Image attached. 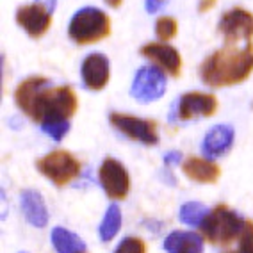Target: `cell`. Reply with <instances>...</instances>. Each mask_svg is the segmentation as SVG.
<instances>
[{"label":"cell","instance_id":"cell-1","mask_svg":"<svg viewBox=\"0 0 253 253\" xmlns=\"http://www.w3.org/2000/svg\"><path fill=\"white\" fill-rule=\"evenodd\" d=\"M16 105L40 125L70 122L77 113L79 100L70 86L52 87L46 77H29L14 91Z\"/></svg>","mask_w":253,"mask_h":253},{"label":"cell","instance_id":"cell-2","mask_svg":"<svg viewBox=\"0 0 253 253\" xmlns=\"http://www.w3.org/2000/svg\"><path fill=\"white\" fill-rule=\"evenodd\" d=\"M253 72V45L226 43L216 50L200 66V77L211 87H226L241 84Z\"/></svg>","mask_w":253,"mask_h":253},{"label":"cell","instance_id":"cell-3","mask_svg":"<svg viewBox=\"0 0 253 253\" xmlns=\"http://www.w3.org/2000/svg\"><path fill=\"white\" fill-rule=\"evenodd\" d=\"M111 32V20L104 11L96 7H82L73 14L70 22V40L77 45H91L98 43Z\"/></svg>","mask_w":253,"mask_h":253},{"label":"cell","instance_id":"cell-4","mask_svg":"<svg viewBox=\"0 0 253 253\" xmlns=\"http://www.w3.org/2000/svg\"><path fill=\"white\" fill-rule=\"evenodd\" d=\"M244 225L246 221L237 212L230 211L226 205H217L216 209L209 211L207 217L204 219L200 228L209 243L225 246L243 234Z\"/></svg>","mask_w":253,"mask_h":253},{"label":"cell","instance_id":"cell-5","mask_svg":"<svg viewBox=\"0 0 253 253\" xmlns=\"http://www.w3.org/2000/svg\"><path fill=\"white\" fill-rule=\"evenodd\" d=\"M36 168L41 175L46 176L50 182H54L57 187L66 185L73 178H77L81 173V163L64 150H54L46 154L38 161Z\"/></svg>","mask_w":253,"mask_h":253},{"label":"cell","instance_id":"cell-6","mask_svg":"<svg viewBox=\"0 0 253 253\" xmlns=\"http://www.w3.org/2000/svg\"><path fill=\"white\" fill-rule=\"evenodd\" d=\"M109 122L114 128L125 134L128 139L139 141V143L148 146L159 143L157 125L152 120H143V118H136L123 113H111Z\"/></svg>","mask_w":253,"mask_h":253},{"label":"cell","instance_id":"cell-7","mask_svg":"<svg viewBox=\"0 0 253 253\" xmlns=\"http://www.w3.org/2000/svg\"><path fill=\"white\" fill-rule=\"evenodd\" d=\"M166 91V75L159 66H141L132 82V96L139 102H155Z\"/></svg>","mask_w":253,"mask_h":253},{"label":"cell","instance_id":"cell-8","mask_svg":"<svg viewBox=\"0 0 253 253\" xmlns=\"http://www.w3.org/2000/svg\"><path fill=\"white\" fill-rule=\"evenodd\" d=\"M217 31L223 34L225 43H248L253 38V14L243 7H234L221 16Z\"/></svg>","mask_w":253,"mask_h":253},{"label":"cell","instance_id":"cell-9","mask_svg":"<svg viewBox=\"0 0 253 253\" xmlns=\"http://www.w3.org/2000/svg\"><path fill=\"white\" fill-rule=\"evenodd\" d=\"M100 184L113 200H123L130 191V176L120 161L113 157L104 159L98 171Z\"/></svg>","mask_w":253,"mask_h":253},{"label":"cell","instance_id":"cell-10","mask_svg":"<svg viewBox=\"0 0 253 253\" xmlns=\"http://www.w3.org/2000/svg\"><path fill=\"white\" fill-rule=\"evenodd\" d=\"M16 22L31 38H41L52 25V11L34 0L16 11Z\"/></svg>","mask_w":253,"mask_h":253},{"label":"cell","instance_id":"cell-11","mask_svg":"<svg viewBox=\"0 0 253 253\" xmlns=\"http://www.w3.org/2000/svg\"><path fill=\"white\" fill-rule=\"evenodd\" d=\"M217 111V98L209 93H185L178 100V111L176 116L182 122L195 120V118H209L216 114Z\"/></svg>","mask_w":253,"mask_h":253},{"label":"cell","instance_id":"cell-12","mask_svg":"<svg viewBox=\"0 0 253 253\" xmlns=\"http://www.w3.org/2000/svg\"><path fill=\"white\" fill-rule=\"evenodd\" d=\"M141 55L146 57L148 61L155 63V66H159L161 70L171 75V77H178L182 70V57L176 52V48H173L171 45H168L164 41L159 43H148V45L141 46Z\"/></svg>","mask_w":253,"mask_h":253},{"label":"cell","instance_id":"cell-13","mask_svg":"<svg viewBox=\"0 0 253 253\" xmlns=\"http://www.w3.org/2000/svg\"><path fill=\"white\" fill-rule=\"evenodd\" d=\"M81 77L87 89H104L109 82V59L104 54H89L82 63Z\"/></svg>","mask_w":253,"mask_h":253},{"label":"cell","instance_id":"cell-14","mask_svg":"<svg viewBox=\"0 0 253 253\" xmlns=\"http://www.w3.org/2000/svg\"><path fill=\"white\" fill-rule=\"evenodd\" d=\"M234 143V128L230 125H216L207 132L202 141V152L205 157L217 159L225 155Z\"/></svg>","mask_w":253,"mask_h":253},{"label":"cell","instance_id":"cell-15","mask_svg":"<svg viewBox=\"0 0 253 253\" xmlns=\"http://www.w3.org/2000/svg\"><path fill=\"white\" fill-rule=\"evenodd\" d=\"M182 169L191 180L200 182V184H214L217 182L221 169L212 159H202V157H191L182 164Z\"/></svg>","mask_w":253,"mask_h":253},{"label":"cell","instance_id":"cell-16","mask_svg":"<svg viewBox=\"0 0 253 253\" xmlns=\"http://www.w3.org/2000/svg\"><path fill=\"white\" fill-rule=\"evenodd\" d=\"M20 202H22L23 216H25V219L32 226L43 228L48 223V212H46L45 200H43V196L38 191H23Z\"/></svg>","mask_w":253,"mask_h":253},{"label":"cell","instance_id":"cell-17","mask_svg":"<svg viewBox=\"0 0 253 253\" xmlns=\"http://www.w3.org/2000/svg\"><path fill=\"white\" fill-rule=\"evenodd\" d=\"M164 250L168 253H202L204 252V241L195 232L176 230L166 237Z\"/></svg>","mask_w":253,"mask_h":253},{"label":"cell","instance_id":"cell-18","mask_svg":"<svg viewBox=\"0 0 253 253\" xmlns=\"http://www.w3.org/2000/svg\"><path fill=\"white\" fill-rule=\"evenodd\" d=\"M52 244L57 253H84L86 244L77 234L66 230L63 226H55L52 230Z\"/></svg>","mask_w":253,"mask_h":253},{"label":"cell","instance_id":"cell-19","mask_svg":"<svg viewBox=\"0 0 253 253\" xmlns=\"http://www.w3.org/2000/svg\"><path fill=\"white\" fill-rule=\"evenodd\" d=\"M122 226V212H120V207L118 205H111L105 212L104 219H102V225H100V239L102 241H111L114 235L118 234Z\"/></svg>","mask_w":253,"mask_h":253},{"label":"cell","instance_id":"cell-20","mask_svg":"<svg viewBox=\"0 0 253 253\" xmlns=\"http://www.w3.org/2000/svg\"><path fill=\"white\" fill-rule=\"evenodd\" d=\"M207 214H209V209L205 205L198 204V202L184 204L180 209V219L189 226H202Z\"/></svg>","mask_w":253,"mask_h":253},{"label":"cell","instance_id":"cell-21","mask_svg":"<svg viewBox=\"0 0 253 253\" xmlns=\"http://www.w3.org/2000/svg\"><path fill=\"white\" fill-rule=\"evenodd\" d=\"M176 31H178V25H176V20L171 16H161L155 22V34L161 41L173 40L176 36Z\"/></svg>","mask_w":253,"mask_h":253},{"label":"cell","instance_id":"cell-22","mask_svg":"<svg viewBox=\"0 0 253 253\" xmlns=\"http://www.w3.org/2000/svg\"><path fill=\"white\" fill-rule=\"evenodd\" d=\"M114 253H146V244L139 237H125Z\"/></svg>","mask_w":253,"mask_h":253},{"label":"cell","instance_id":"cell-23","mask_svg":"<svg viewBox=\"0 0 253 253\" xmlns=\"http://www.w3.org/2000/svg\"><path fill=\"white\" fill-rule=\"evenodd\" d=\"M41 130L48 134L54 141H63V137L68 134L70 130V122H57V123H46L41 125Z\"/></svg>","mask_w":253,"mask_h":253},{"label":"cell","instance_id":"cell-24","mask_svg":"<svg viewBox=\"0 0 253 253\" xmlns=\"http://www.w3.org/2000/svg\"><path fill=\"white\" fill-rule=\"evenodd\" d=\"M241 253H253V221H246L241 234Z\"/></svg>","mask_w":253,"mask_h":253},{"label":"cell","instance_id":"cell-25","mask_svg":"<svg viewBox=\"0 0 253 253\" xmlns=\"http://www.w3.org/2000/svg\"><path fill=\"white\" fill-rule=\"evenodd\" d=\"M180 159H182L180 152H169V154L164 155V163H166V166H173V164H176Z\"/></svg>","mask_w":253,"mask_h":253},{"label":"cell","instance_id":"cell-26","mask_svg":"<svg viewBox=\"0 0 253 253\" xmlns=\"http://www.w3.org/2000/svg\"><path fill=\"white\" fill-rule=\"evenodd\" d=\"M145 4L148 13H157L161 9V5L164 4V0H145Z\"/></svg>","mask_w":253,"mask_h":253},{"label":"cell","instance_id":"cell-27","mask_svg":"<svg viewBox=\"0 0 253 253\" xmlns=\"http://www.w3.org/2000/svg\"><path fill=\"white\" fill-rule=\"evenodd\" d=\"M214 4H216V0H202V2H200V11L211 9Z\"/></svg>","mask_w":253,"mask_h":253},{"label":"cell","instance_id":"cell-28","mask_svg":"<svg viewBox=\"0 0 253 253\" xmlns=\"http://www.w3.org/2000/svg\"><path fill=\"white\" fill-rule=\"evenodd\" d=\"M36 2H40V4H43V5H46L52 13H54V9H55V2L57 0H36Z\"/></svg>","mask_w":253,"mask_h":253},{"label":"cell","instance_id":"cell-29","mask_svg":"<svg viewBox=\"0 0 253 253\" xmlns=\"http://www.w3.org/2000/svg\"><path fill=\"white\" fill-rule=\"evenodd\" d=\"M123 0H105V4L111 5V7H120Z\"/></svg>","mask_w":253,"mask_h":253},{"label":"cell","instance_id":"cell-30","mask_svg":"<svg viewBox=\"0 0 253 253\" xmlns=\"http://www.w3.org/2000/svg\"><path fill=\"white\" fill-rule=\"evenodd\" d=\"M22 253H25V252H22Z\"/></svg>","mask_w":253,"mask_h":253}]
</instances>
